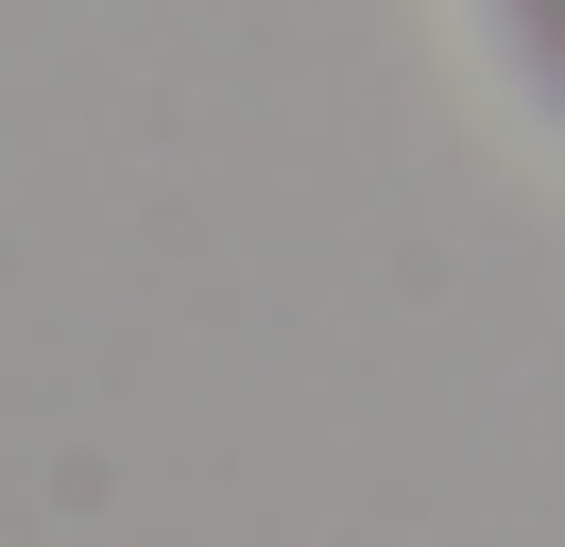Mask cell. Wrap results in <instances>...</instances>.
I'll use <instances>...</instances> for the list:
<instances>
[{"label": "cell", "instance_id": "cell-1", "mask_svg": "<svg viewBox=\"0 0 565 547\" xmlns=\"http://www.w3.org/2000/svg\"><path fill=\"white\" fill-rule=\"evenodd\" d=\"M462 34H480L497 103H514V120L565 154V0H462Z\"/></svg>", "mask_w": 565, "mask_h": 547}]
</instances>
